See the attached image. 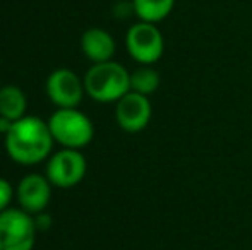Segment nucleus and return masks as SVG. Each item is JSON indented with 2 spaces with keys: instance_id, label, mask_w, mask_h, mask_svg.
<instances>
[{
  "instance_id": "obj_6",
  "label": "nucleus",
  "mask_w": 252,
  "mask_h": 250,
  "mask_svg": "<svg viewBox=\"0 0 252 250\" xmlns=\"http://www.w3.org/2000/svg\"><path fill=\"white\" fill-rule=\"evenodd\" d=\"M88 163L79 149H65L52 154L47 165V178L53 187L70 189L81 184L86 175Z\"/></svg>"
},
{
  "instance_id": "obj_4",
  "label": "nucleus",
  "mask_w": 252,
  "mask_h": 250,
  "mask_svg": "<svg viewBox=\"0 0 252 250\" xmlns=\"http://www.w3.org/2000/svg\"><path fill=\"white\" fill-rule=\"evenodd\" d=\"M38 228L34 216L21 207L0 213V250H33Z\"/></svg>"
},
{
  "instance_id": "obj_10",
  "label": "nucleus",
  "mask_w": 252,
  "mask_h": 250,
  "mask_svg": "<svg viewBox=\"0 0 252 250\" xmlns=\"http://www.w3.org/2000/svg\"><path fill=\"white\" fill-rule=\"evenodd\" d=\"M81 48L93 63L108 62L115 55V40L103 28H90L81 36Z\"/></svg>"
},
{
  "instance_id": "obj_8",
  "label": "nucleus",
  "mask_w": 252,
  "mask_h": 250,
  "mask_svg": "<svg viewBox=\"0 0 252 250\" xmlns=\"http://www.w3.org/2000/svg\"><path fill=\"white\" fill-rule=\"evenodd\" d=\"M153 115V107L148 96L129 91L126 96L117 101L115 118L120 129L136 134L148 127Z\"/></svg>"
},
{
  "instance_id": "obj_5",
  "label": "nucleus",
  "mask_w": 252,
  "mask_h": 250,
  "mask_svg": "<svg viewBox=\"0 0 252 250\" xmlns=\"http://www.w3.org/2000/svg\"><path fill=\"white\" fill-rule=\"evenodd\" d=\"M126 47L129 55L141 65H153L163 57L165 52V40L161 31L153 23L132 24L127 31Z\"/></svg>"
},
{
  "instance_id": "obj_1",
  "label": "nucleus",
  "mask_w": 252,
  "mask_h": 250,
  "mask_svg": "<svg viewBox=\"0 0 252 250\" xmlns=\"http://www.w3.org/2000/svg\"><path fill=\"white\" fill-rule=\"evenodd\" d=\"M53 136L48 122L43 118L26 115L16 120L9 132L3 136L5 151L12 161L24 167L38 165L52 154Z\"/></svg>"
},
{
  "instance_id": "obj_9",
  "label": "nucleus",
  "mask_w": 252,
  "mask_h": 250,
  "mask_svg": "<svg viewBox=\"0 0 252 250\" xmlns=\"http://www.w3.org/2000/svg\"><path fill=\"white\" fill-rule=\"evenodd\" d=\"M52 187L53 185L47 178V175L43 177L38 173H30L23 177L16 189V197L21 209L33 216L43 213L52 200Z\"/></svg>"
},
{
  "instance_id": "obj_14",
  "label": "nucleus",
  "mask_w": 252,
  "mask_h": 250,
  "mask_svg": "<svg viewBox=\"0 0 252 250\" xmlns=\"http://www.w3.org/2000/svg\"><path fill=\"white\" fill-rule=\"evenodd\" d=\"M12 197H14V189L10 185V182L0 177V213L9 209L10 202H12Z\"/></svg>"
},
{
  "instance_id": "obj_7",
  "label": "nucleus",
  "mask_w": 252,
  "mask_h": 250,
  "mask_svg": "<svg viewBox=\"0 0 252 250\" xmlns=\"http://www.w3.org/2000/svg\"><path fill=\"white\" fill-rule=\"evenodd\" d=\"M47 96L57 108H77L86 93L84 81L70 69H57L48 76Z\"/></svg>"
},
{
  "instance_id": "obj_12",
  "label": "nucleus",
  "mask_w": 252,
  "mask_h": 250,
  "mask_svg": "<svg viewBox=\"0 0 252 250\" xmlns=\"http://www.w3.org/2000/svg\"><path fill=\"white\" fill-rule=\"evenodd\" d=\"M175 7V0H132V9L139 21L144 23H159Z\"/></svg>"
},
{
  "instance_id": "obj_2",
  "label": "nucleus",
  "mask_w": 252,
  "mask_h": 250,
  "mask_svg": "<svg viewBox=\"0 0 252 250\" xmlns=\"http://www.w3.org/2000/svg\"><path fill=\"white\" fill-rule=\"evenodd\" d=\"M83 81L86 94L98 103H117L130 91V72L113 60L93 63Z\"/></svg>"
},
{
  "instance_id": "obj_16",
  "label": "nucleus",
  "mask_w": 252,
  "mask_h": 250,
  "mask_svg": "<svg viewBox=\"0 0 252 250\" xmlns=\"http://www.w3.org/2000/svg\"><path fill=\"white\" fill-rule=\"evenodd\" d=\"M14 122L12 120H9V118H5V117H0V132L5 136L7 132L10 130V127H12Z\"/></svg>"
},
{
  "instance_id": "obj_3",
  "label": "nucleus",
  "mask_w": 252,
  "mask_h": 250,
  "mask_svg": "<svg viewBox=\"0 0 252 250\" xmlns=\"http://www.w3.org/2000/svg\"><path fill=\"white\" fill-rule=\"evenodd\" d=\"M48 127L53 140L65 149H83L94 137L91 118L77 108H57L48 118Z\"/></svg>"
},
{
  "instance_id": "obj_15",
  "label": "nucleus",
  "mask_w": 252,
  "mask_h": 250,
  "mask_svg": "<svg viewBox=\"0 0 252 250\" xmlns=\"http://www.w3.org/2000/svg\"><path fill=\"white\" fill-rule=\"evenodd\" d=\"M34 223H36L38 231H47L48 228L52 226V216L47 213V211L38 213V214H34Z\"/></svg>"
},
{
  "instance_id": "obj_13",
  "label": "nucleus",
  "mask_w": 252,
  "mask_h": 250,
  "mask_svg": "<svg viewBox=\"0 0 252 250\" xmlns=\"http://www.w3.org/2000/svg\"><path fill=\"white\" fill-rule=\"evenodd\" d=\"M159 74L151 65H141L134 72H130V91L150 96L159 87Z\"/></svg>"
},
{
  "instance_id": "obj_11",
  "label": "nucleus",
  "mask_w": 252,
  "mask_h": 250,
  "mask_svg": "<svg viewBox=\"0 0 252 250\" xmlns=\"http://www.w3.org/2000/svg\"><path fill=\"white\" fill-rule=\"evenodd\" d=\"M28 98L26 93L16 84H7L0 87V117L16 122L26 117Z\"/></svg>"
}]
</instances>
